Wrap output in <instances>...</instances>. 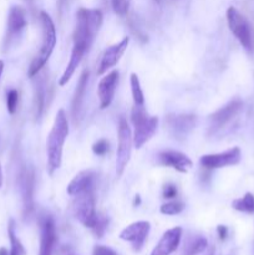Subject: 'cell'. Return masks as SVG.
<instances>
[{
  "label": "cell",
  "mask_w": 254,
  "mask_h": 255,
  "mask_svg": "<svg viewBox=\"0 0 254 255\" xmlns=\"http://www.w3.org/2000/svg\"><path fill=\"white\" fill-rule=\"evenodd\" d=\"M227 22L228 27L242 46L248 51L254 49V37L252 26L246 16L241 14L236 7L231 6L227 10Z\"/></svg>",
  "instance_id": "6"
},
{
  "label": "cell",
  "mask_w": 254,
  "mask_h": 255,
  "mask_svg": "<svg viewBox=\"0 0 254 255\" xmlns=\"http://www.w3.org/2000/svg\"><path fill=\"white\" fill-rule=\"evenodd\" d=\"M107 226H109V219H107L105 216H100L99 214V216H97L96 223H95L94 228H92V231H94V233L96 234L97 238H101V237L104 236Z\"/></svg>",
  "instance_id": "29"
},
{
  "label": "cell",
  "mask_w": 254,
  "mask_h": 255,
  "mask_svg": "<svg viewBox=\"0 0 254 255\" xmlns=\"http://www.w3.org/2000/svg\"><path fill=\"white\" fill-rule=\"evenodd\" d=\"M129 44V37H125L122 39L119 44H115L110 46L109 49L105 50L104 55L101 57V61L99 64V69H97V74L102 75L111 67H115L120 59L122 57L124 52L126 51L127 46Z\"/></svg>",
  "instance_id": "11"
},
{
  "label": "cell",
  "mask_w": 254,
  "mask_h": 255,
  "mask_svg": "<svg viewBox=\"0 0 254 255\" xmlns=\"http://www.w3.org/2000/svg\"><path fill=\"white\" fill-rule=\"evenodd\" d=\"M132 124L134 126L133 144L137 149L142 148L156 133L158 127V117L149 116L143 106L134 105L131 114Z\"/></svg>",
  "instance_id": "4"
},
{
  "label": "cell",
  "mask_w": 254,
  "mask_h": 255,
  "mask_svg": "<svg viewBox=\"0 0 254 255\" xmlns=\"http://www.w3.org/2000/svg\"><path fill=\"white\" fill-rule=\"evenodd\" d=\"M74 201H72V212L77 221L84 224L86 228H94L95 223L97 221L96 213V198H95V189L81 192L79 194H75Z\"/></svg>",
  "instance_id": "5"
},
{
  "label": "cell",
  "mask_w": 254,
  "mask_h": 255,
  "mask_svg": "<svg viewBox=\"0 0 254 255\" xmlns=\"http://www.w3.org/2000/svg\"><path fill=\"white\" fill-rule=\"evenodd\" d=\"M141 203V199H139V196H136V199H134V204Z\"/></svg>",
  "instance_id": "38"
},
{
  "label": "cell",
  "mask_w": 254,
  "mask_h": 255,
  "mask_svg": "<svg viewBox=\"0 0 254 255\" xmlns=\"http://www.w3.org/2000/svg\"><path fill=\"white\" fill-rule=\"evenodd\" d=\"M241 149L238 147H233V148L222 152V153L206 154V156L201 157L199 163L207 169H218L228 166H236L241 162Z\"/></svg>",
  "instance_id": "8"
},
{
  "label": "cell",
  "mask_w": 254,
  "mask_h": 255,
  "mask_svg": "<svg viewBox=\"0 0 254 255\" xmlns=\"http://www.w3.org/2000/svg\"><path fill=\"white\" fill-rule=\"evenodd\" d=\"M69 136V122L64 110H59L55 117L54 126L47 136L46 153H47V172L50 176L60 168L62 161V149L65 141Z\"/></svg>",
  "instance_id": "1"
},
{
  "label": "cell",
  "mask_w": 254,
  "mask_h": 255,
  "mask_svg": "<svg viewBox=\"0 0 254 255\" xmlns=\"http://www.w3.org/2000/svg\"><path fill=\"white\" fill-rule=\"evenodd\" d=\"M35 176L31 169H24L21 173V194L24 202V213L29 217L34 212Z\"/></svg>",
  "instance_id": "18"
},
{
  "label": "cell",
  "mask_w": 254,
  "mask_h": 255,
  "mask_svg": "<svg viewBox=\"0 0 254 255\" xmlns=\"http://www.w3.org/2000/svg\"><path fill=\"white\" fill-rule=\"evenodd\" d=\"M117 84H119V72L116 70L111 71L100 80L99 86H97V96H99L101 109H106L111 105Z\"/></svg>",
  "instance_id": "12"
},
{
  "label": "cell",
  "mask_w": 254,
  "mask_h": 255,
  "mask_svg": "<svg viewBox=\"0 0 254 255\" xmlns=\"http://www.w3.org/2000/svg\"><path fill=\"white\" fill-rule=\"evenodd\" d=\"M182 228L181 227H174V228L168 229L164 232L162 238L154 247L151 255H171L178 248L182 238Z\"/></svg>",
  "instance_id": "15"
},
{
  "label": "cell",
  "mask_w": 254,
  "mask_h": 255,
  "mask_svg": "<svg viewBox=\"0 0 254 255\" xmlns=\"http://www.w3.org/2000/svg\"><path fill=\"white\" fill-rule=\"evenodd\" d=\"M67 0H57V9H59V14L61 15L62 10H64L65 4H66Z\"/></svg>",
  "instance_id": "34"
},
{
  "label": "cell",
  "mask_w": 254,
  "mask_h": 255,
  "mask_svg": "<svg viewBox=\"0 0 254 255\" xmlns=\"http://www.w3.org/2000/svg\"><path fill=\"white\" fill-rule=\"evenodd\" d=\"M76 17L74 44H81L90 49L102 25L101 11L96 9H80Z\"/></svg>",
  "instance_id": "3"
},
{
  "label": "cell",
  "mask_w": 254,
  "mask_h": 255,
  "mask_svg": "<svg viewBox=\"0 0 254 255\" xmlns=\"http://www.w3.org/2000/svg\"><path fill=\"white\" fill-rule=\"evenodd\" d=\"M109 142L106 139H100L96 143H94L92 146V152H94L96 156H105V154L109 152Z\"/></svg>",
  "instance_id": "30"
},
{
  "label": "cell",
  "mask_w": 254,
  "mask_h": 255,
  "mask_svg": "<svg viewBox=\"0 0 254 255\" xmlns=\"http://www.w3.org/2000/svg\"><path fill=\"white\" fill-rule=\"evenodd\" d=\"M40 20H41L42 27V42L39 52H37V55L34 57L31 64H30V77H35L41 71V69L45 66L47 60L51 56L52 51L55 49V45H56V27H55V24L51 17H50V15L47 12L41 11L40 12Z\"/></svg>",
  "instance_id": "2"
},
{
  "label": "cell",
  "mask_w": 254,
  "mask_h": 255,
  "mask_svg": "<svg viewBox=\"0 0 254 255\" xmlns=\"http://www.w3.org/2000/svg\"><path fill=\"white\" fill-rule=\"evenodd\" d=\"M9 239L10 244H11V249H10V255H26V251H25L24 246L17 238L16 233H15V223L14 221H10L9 223Z\"/></svg>",
  "instance_id": "23"
},
{
  "label": "cell",
  "mask_w": 254,
  "mask_h": 255,
  "mask_svg": "<svg viewBox=\"0 0 254 255\" xmlns=\"http://www.w3.org/2000/svg\"><path fill=\"white\" fill-rule=\"evenodd\" d=\"M96 173L92 171H82L75 176V178L67 186V193L75 196L81 192L96 188Z\"/></svg>",
  "instance_id": "19"
},
{
  "label": "cell",
  "mask_w": 254,
  "mask_h": 255,
  "mask_svg": "<svg viewBox=\"0 0 254 255\" xmlns=\"http://www.w3.org/2000/svg\"><path fill=\"white\" fill-rule=\"evenodd\" d=\"M27 25L26 11L21 6H12L7 16V32L5 42L9 44L17 36H20L24 29Z\"/></svg>",
  "instance_id": "13"
},
{
  "label": "cell",
  "mask_w": 254,
  "mask_h": 255,
  "mask_svg": "<svg viewBox=\"0 0 254 255\" xmlns=\"http://www.w3.org/2000/svg\"><path fill=\"white\" fill-rule=\"evenodd\" d=\"M149 231H151V224L147 221L134 222V223L127 226L124 231L120 233V238L122 241L129 242L136 252H139L148 237Z\"/></svg>",
  "instance_id": "9"
},
{
  "label": "cell",
  "mask_w": 254,
  "mask_h": 255,
  "mask_svg": "<svg viewBox=\"0 0 254 255\" xmlns=\"http://www.w3.org/2000/svg\"><path fill=\"white\" fill-rule=\"evenodd\" d=\"M131 89H132V97H133L134 105H137V106H143L144 105L143 91H142L141 82H139L138 76H137L136 74H131Z\"/></svg>",
  "instance_id": "25"
},
{
  "label": "cell",
  "mask_w": 254,
  "mask_h": 255,
  "mask_svg": "<svg viewBox=\"0 0 254 255\" xmlns=\"http://www.w3.org/2000/svg\"><path fill=\"white\" fill-rule=\"evenodd\" d=\"M157 159H158V163L162 164V166L171 167V168L176 169V171L181 172V173H186L193 166V162L191 161L189 157L177 151L161 152L157 156Z\"/></svg>",
  "instance_id": "17"
},
{
  "label": "cell",
  "mask_w": 254,
  "mask_h": 255,
  "mask_svg": "<svg viewBox=\"0 0 254 255\" xmlns=\"http://www.w3.org/2000/svg\"><path fill=\"white\" fill-rule=\"evenodd\" d=\"M2 186V169H1V166H0V188H1Z\"/></svg>",
  "instance_id": "37"
},
{
  "label": "cell",
  "mask_w": 254,
  "mask_h": 255,
  "mask_svg": "<svg viewBox=\"0 0 254 255\" xmlns=\"http://www.w3.org/2000/svg\"><path fill=\"white\" fill-rule=\"evenodd\" d=\"M0 255H10L6 248H0Z\"/></svg>",
  "instance_id": "35"
},
{
  "label": "cell",
  "mask_w": 254,
  "mask_h": 255,
  "mask_svg": "<svg viewBox=\"0 0 254 255\" xmlns=\"http://www.w3.org/2000/svg\"><path fill=\"white\" fill-rule=\"evenodd\" d=\"M232 207H233V209L242 212V213L254 214V194L246 193L241 198L234 199L232 202Z\"/></svg>",
  "instance_id": "22"
},
{
  "label": "cell",
  "mask_w": 254,
  "mask_h": 255,
  "mask_svg": "<svg viewBox=\"0 0 254 255\" xmlns=\"http://www.w3.org/2000/svg\"><path fill=\"white\" fill-rule=\"evenodd\" d=\"M87 81H89V71L85 70V71L81 74V76H80L79 82H77V86H76V91H75L74 99H72L71 111H72V117H74L75 121H76V117L79 116V112L80 110H81L82 102H84V96H85V92H86Z\"/></svg>",
  "instance_id": "20"
},
{
  "label": "cell",
  "mask_w": 254,
  "mask_h": 255,
  "mask_svg": "<svg viewBox=\"0 0 254 255\" xmlns=\"http://www.w3.org/2000/svg\"><path fill=\"white\" fill-rule=\"evenodd\" d=\"M178 191H177V187L174 184H166L163 187V197L166 199H173L176 198Z\"/></svg>",
  "instance_id": "31"
},
{
  "label": "cell",
  "mask_w": 254,
  "mask_h": 255,
  "mask_svg": "<svg viewBox=\"0 0 254 255\" xmlns=\"http://www.w3.org/2000/svg\"><path fill=\"white\" fill-rule=\"evenodd\" d=\"M208 246V242L204 237H194L192 238L188 243L186 244V255H197L204 251Z\"/></svg>",
  "instance_id": "24"
},
{
  "label": "cell",
  "mask_w": 254,
  "mask_h": 255,
  "mask_svg": "<svg viewBox=\"0 0 254 255\" xmlns=\"http://www.w3.org/2000/svg\"><path fill=\"white\" fill-rule=\"evenodd\" d=\"M117 136H119V144H117L116 153V174L117 177H120L122 176L125 168L128 164L129 158H131L132 144H133L131 128H129L126 119H124V117H121L119 121Z\"/></svg>",
  "instance_id": "7"
},
{
  "label": "cell",
  "mask_w": 254,
  "mask_h": 255,
  "mask_svg": "<svg viewBox=\"0 0 254 255\" xmlns=\"http://www.w3.org/2000/svg\"><path fill=\"white\" fill-rule=\"evenodd\" d=\"M197 119L194 115L182 114V115H169L166 119V124L168 126L172 136L177 139H183L191 133L196 126Z\"/></svg>",
  "instance_id": "10"
},
{
  "label": "cell",
  "mask_w": 254,
  "mask_h": 255,
  "mask_svg": "<svg viewBox=\"0 0 254 255\" xmlns=\"http://www.w3.org/2000/svg\"><path fill=\"white\" fill-rule=\"evenodd\" d=\"M110 4H111L112 10H114L117 15H120V16L127 15L129 6V0H110Z\"/></svg>",
  "instance_id": "28"
},
{
  "label": "cell",
  "mask_w": 254,
  "mask_h": 255,
  "mask_svg": "<svg viewBox=\"0 0 254 255\" xmlns=\"http://www.w3.org/2000/svg\"><path fill=\"white\" fill-rule=\"evenodd\" d=\"M242 107H243V102L239 99L232 100L223 107L217 110L216 112L211 115V122L213 128H221L226 124H228L231 120H233L237 115L241 112Z\"/></svg>",
  "instance_id": "16"
},
{
  "label": "cell",
  "mask_w": 254,
  "mask_h": 255,
  "mask_svg": "<svg viewBox=\"0 0 254 255\" xmlns=\"http://www.w3.org/2000/svg\"><path fill=\"white\" fill-rule=\"evenodd\" d=\"M184 209V203L182 202L172 201L168 203H164L161 206V213L166 214V216H176L179 214Z\"/></svg>",
  "instance_id": "26"
},
{
  "label": "cell",
  "mask_w": 254,
  "mask_h": 255,
  "mask_svg": "<svg viewBox=\"0 0 254 255\" xmlns=\"http://www.w3.org/2000/svg\"><path fill=\"white\" fill-rule=\"evenodd\" d=\"M2 71H4V61H2V60H0V77H1Z\"/></svg>",
  "instance_id": "36"
},
{
  "label": "cell",
  "mask_w": 254,
  "mask_h": 255,
  "mask_svg": "<svg viewBox=\"0 0 254 255\" xmlns=\"http://www.w3.org/2000/svg\"><path fill=\"white\" fill-rule=\"evenodd\" d=\"M45 101H46V79H45V75H41L37 77L36 82H35L34 109L36 119H40L44 112Z\"/></svg>",
  "instance_id": "21"
},
{
  "label": "cell",
  "mask_w": 254,
  "mask_h": 255,
  "mask_svg": "<svg viewBox=\"0 0 254 255\" xmlns=\"http://www.w3.org/2000/svg\"><path fill=\"white\" fill-rule=\"evenodd\" d=\"M217 233H218L219 239H221V241H224V239L227 238V236H228V229L224 226H218L217 227Z\"/></svg>",
  "instance_id": "33"
},
{
  "label": "cell",
  "mask_w": 254,
  "mask_h": 255,
  "mask_svg": "<svg viewBox=\"0 0 254 255\" xmlns=\"http://www.w3.org/2000/svg\"><path fill=\"white\" fill-rule=\"evenodd\" d=\"M41 239H40L39 255H52L55 243H56V227L54 219L50 216H45L40 221Z\"/></svg>",
  "instance_id": "14"
},
{
  "label": "cell",
  "mask_w": 254,
  "mask_h": 255,
  "mask_svg": "<svg viewBox=\"0 0 254 255\" xmlns=\"http://www.w3.org/2000/svg\"><path fill=\"white\" fill-rule=\"evenodd\" d=\"M94 255H117L114 249L105 246H96L94 248Z\"/></svg>",
  "instance_id": "32"
},
{
  "label": "cell",
  "mask_w": 254,
  "mask_h": 255,
  "mask_svg": "<svg viewBox=\"0 0 254 255\" xmlns=\"http://www.w3.org/2000/svg\"><path fill=\"white\" fill-rule=\"evenodd\" d=\"M17 102H19V92L17 90L11 89L7 91L6 95V106L9 114L14 115L17 110Z\"/></svg>",
  "instance_id": "27"
}]
</instances>
